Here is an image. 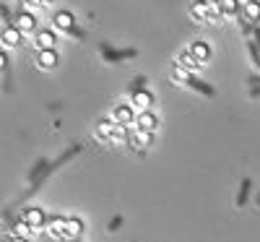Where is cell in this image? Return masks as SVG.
<instances>
[{"mask_svg": "<svg viewBox=\"0 0 260 242\" xmlns=\"http://www.w3.org/2000/svg\"><path fill=\"white\" fill-rule=\"evenodd\" d=\"M112 120H115V123H122V125L136 123V107H133V104H117V107L112 109Z\"/></svg>", "mask_w": 260, "mask_h": 242, "instance_id": "cell-8", "label": "cell"}, {"mask_svg": "<svg viewBox=\"0 0 260 242\" xmlns=\"http://www.w3.org/2000/svg\"><path fill=\"white\" fill-rule=\"evenodd\" d=\"M21 219L34 229V232H39L42 227L47 224V214H45V208H37V206H29V208H24L21 211Z\"/></svg>", "mask_w": 260, "mask_h": 242, "instance_id": "cell-2", "label": "cell"}, {"mask_svg": "<svg viewBox=\"0 0 260 242\" xmlns=\"http://www.w3.org/2000/svg\"><path fill=\"white\" fill-rule=\"evenodd\" d=\"M8 242H29V237H18V234H13Z\"/></svg>", "mask_w": 260, "mask_h": 242, "instance_id": "cell-29", "label": "cell"}, {"mask_svg": "<svg viewBox=\"0 0 260 242\" xmlns=\"http://www.w3.org/2000/svg\"><path fill=\"white\" fill-rule=\"evenodd\" d=\"M151 143H154V133H151V130H143V128H136V125H133V146L146 148V146H151Z\"/></svg>", "mask_w": 260, "mask_h": 242, "instance_id": "cell-18", "label": "cell"}, {"mask_svg": "<svg viewBox=\"0 0 260 242\" xmlns=\"http://www.w3.org/2000/svg\"><path fill=\"white\" fill-rule=\"evenodd\" d=\"M39 3H42V6H50V3H55V0H39Z\"/></svg>", "mask_w": 260, "mask_h": 242, "instance_id": "cell-31", "label": "cell"}, {"mask_svg": "<svg viewBox=\"0 0 260 242\" xmlns=\"http://www.w3.org/2000/svg\"><path fill=\"white\" fill-rule=\"evenodd\" d=\"M31 232H34V229H31V227L24 222V219H18V222L13 224V234H18V237H29Z\"/></svg>", "mask_w": 260, "mask_h": 242, "instance_id": "cell-24", "label": "cell"}, {"mask_svg": "<svg viewBox=\"0 0 260 242\" xmlns=\"http://www.w3.org/2000/svg\"><path fill=\"white\" fill-rule=\"evenodd\" d=\"M136 128H143V130H151V133H156V128H159V117L151 112V109H141V112L136 115Z\"/></svg>", "mask_w": 260, "mask_h": 242, "instance_id": "cell-6", "label": "cell"}, {"mask_svg": "<svg viewBox=\"0 0 260 242\" xmlns=\"http://www.w3.org/2000/svg\"><path fill=\"white\" fill-rule=\"evenodd\" d=\"M221 16H237L240 13V0H219Z\"/></svg>", "mask_w": 260, "mask_h": 242, "instance_id": "cell-21", "label": "cell"}, {"mask_svg": "<svg viewBox=\"0 0 260 242\" xmlns=\"http://www.w3.org/2000/svg\"><path fill=\"white\" fill-rule=\"evenodd\" d=\"M86 224H83V219L78 216H65V232H62V242H68V239H81Z\"/></svg>", "mask_w": 260, "mask_h": 242, "instance_id": "cell-3", "label": "cell"}, {"mask_svg": "<svg viewBox=\"0 0 260 242\" xmlns=\"http://www.w3.org/2000/svg\"><path fill=\"white\" fill-rule=\"evenodd\" d=\"M130 104H133L136 109H151V104H154V94H151L148 89H138L130 94Z\"/></svg>", "mask_w": 260, "mask_h": 242, "instance_id": "cell-12", "label": "cell"}, {"mask_svg": "<svg viewBox=\"0 0 260 242\" xmlns=\"http://www.w3.org/2000/svg\"><path fill=\"white\" fill-rule=\"evenodd\" d=\"M122 222H125V219H122V216L117 214V216H112V222L107 224V229H110V232H117V229L122 227Z\"/></svg>", "mask_w": 260, "mask_h": 242, "instance_id": "cell-26", "label": "cell"}, {"mask_svg": "<svg viewBox=\"0 0 260 242\" xmlns=\"http://www.w3.org/2000/svg\"><path fill=\"white\" fill-rule=\"evenodd\" d=\"M190 13H192L195 18H198V21H203V24H208V8H206L203 0H198V3H192Z\"/></svg>", "mask_w": 260, "mask_h": 242, "instance_id": "cell-23", "label": "cell"}, {"mask_svg": "<svg viewBox=\"0 0 260 242\" xmlns=\"http://www.w3.org/2000/svg\"><path fill=\"white\" fill-rule=\"evenodd\" d=\"M187 50H190V55H192L195 60L201 63V68L211 60V47H208V42H203V39H201V42H192V45H190Z\"/></svg>", "mask_w": 260, "mask_h": 242, "instance_id": "cell-11", "label": "cell"}, {"mask_svg": "<svg viewBox=\"0 0 260 242\" xmlns=\"http://www.w3.org/2000/svg\"><path fill=\"white\" fill-rule=\"evenodd\" d=\"M52 24H55V29H57V32L71 34V29H76V18H73V13H71V11H57V13L52 16Z\"/></svg>", "mask_w": 260, "mask_h": 242, "instance_id": "cell-7", "label": "cell"}, {"mask_svg": "<svg viewBox=\"0 0 260 242\" xmlns=\"http://www.w3.org/2000/svg\"><path fill=\"white\" fill-rule=\"evenodd\" d=\"M130 141H133V133H130V125L115 123V133H112L110 143H115V146H127Z\"/></svg>", "mask_w": 260, "mask_h": 242, "instance_id": "cell-13", "label": "cell"}, {"mask_svg": "<svg viewBox=\"0 0 260 242\" xmlns=\"http://www.w3.org/2000/svg\"><path fill=\"white\" fill-rule=\"evenodd\" d=\"M250 193H252V180L250 177H245L242 183H240V190H237V208H245L247 206V201H250Z\"/></svg>", "mask_w": 260, "mask_h": 242, "instance_id": "cell-17", "label": "cell"}, {"mask_svg": "<svg viewBox=\"0 0 260 242\" xmlns=\"http://www.w3.org/2000/svg\"><path fill=\"white\" fill-rule=\"evenodd\" d=\"M99 52H102L104 63H122V60H130V57H136V55H138L133 47H127V50H115V47L107 45V42H102Z\"/></svg>", "mask_w": 260, "mask_h": 242, "instance_id": "cell-1", "label": "cell"}, {"mask_svg": "<svg viewBox=\"0 0 260 242\" xmlns=\"http://www.w3.org/2000/svg\"><path fill=\"white\" fill-rule=\"evenodd\" d=\"M242 16L250 21V24H257V21H260V0H245Z\"/></svg>", "mask_w": 260, "mask_h": 242, "instance_id": "cell-19", "label": "cell"}, {"mask_svg": "<svg viewBox=\"0 0 260 242\" xmlns=\"http://www.w3.org/2000/svg\"><path fill=\"white\" fill-rule=\"evenodd\" d=\"M94 133H96L99 141H110L112 133H115V120H112V117H102V120L94 125Z\"/></svg>", "mask_w": 260, "mask_h": 242, "instance_id": "cell-14", "label": "cell"}, {"mask_svg": "<svg viewBox=\"0 0 260 242\" xmlns=\"http://www.w3.org/2000/svg\"><path fill=\"white\" fill-rule=\"evenodd\" d=\"M34 42H37L39 50H55L57 34H55L52 29H37V32H34Z\"/></svg>", "mask_w": 260, "mask_h": 242, "instance_id": "cell-5", "label": "cell"}, {"mask_svg": "<svg viewBox=\"0 0 260 242\" xmlns=\"http://www.w3.org/2000/svg\"><path fill=\"white\" fill-rule=\"evenodd\" d=\"M6 68H8V55L6 50H0V73H6Z\"/></svg>", "mask_w": 260, "mask_h": 242, "instance_id": "cell-28", "label": "cell"}, {"mask_svg": "<svg viewBox=\"0 0 260 242\" xmlns=\"http://www.w3.org/2000/svg\"><path fill=\"white\" fill-rule=\"evenodd\" d=\"M185 86H190V89H195L198 94H203V97H208V99H213V97H216V89H213V86H208L206 81H201L195 73H190V78H187V83H185Z\"/></svg>", "mask_w": 260, "mask_h": 242, "instance_id": "cell-15", "label": "cell"}, {"mask_svg": "<svg viewBox=\"0 0 260 242\" xmlns=\"http://www.w3.org/2000/svg\"><path fill=\"white\" fill-rule=\"evenodd\" d=\"M68 242H81V239H68Z\"/></svg>", "mask_w": 260, "mask_h": 242, "instance_id": "cell-32", "label": "cell"}, {"mask_svg": "<svg viewBox=\"0 0 260 242\" xmlns=\"http://www.w3.org/2000/svg\"><path fill=\"white\" fill-rule=\"evenodd\" d=\"M47 234L55 237V239H62V232H65V216H47Z\"/></svg>", "mask_w": 260, "mask_h": 242, "instance_id": "cell-16", "label": "cell"}, {"mask_svg": "<svg viewBox=\"0 0 260 242\" xmlns=\"http://www.w3.org/2000/svg\"><path fill=\"white\" fill-rule=\"evenodd\" d=\"M57 63H60V55L55 50H39L37 55V65L42 71H55L57 68Z\"/></svg>", "mask_w": 260, "mask_h": 242, "instance_id": "cell-10", "label": "cell"}, {"mask_svg": "<svg viewBox=\"0 0 260 242\" xmlns=\"http://www.w3.org/2000/svg\"><path fill=\"white\" fill-rule=\"evenodd\" d=\"M177 65H180V68H185L187 73H195V71L201 68V63H198V60H195V57L190 55V50H182V52H180V57H177Z\"/></svg>", "mask_w": 260, "mask_h": 242, "instance_id": "cell-20", "label": "cell"}, {"mask_svg": "<svg viewBox=\"0 0 260 242\" xmlns=\"http://www.w3.org/2000/svg\"><path fill=\"white\" fill-rule=\"evenodd\" d=\"M143 83H146V76H136V78H133V86H130V94L138 92V89H143Z\"/></svg>", "mask_w": 260, "mask_h": 242, "instance_id": "cell-27", "label": "cell"}, {"mask_svg": "<svg viewBox=\"0 0 260 242\" xmlns=\"http://www.w3.org/2000/svg\"><path fill=\"white\" fill-rule=\"evenodd\" d=\"M206 8H208V24H213V21L221 18V6H219V0H206Z\"/></svg>", "mask_w": 260, "mask_h": 242, "instance_id": "cell-22", "label": "cell"}, {"mask_svg": "<svg viewBox=\"0 0 260 242\" xmlns=\"http://www.w3.org/2000/svg\"><path fill=\"white\" fill-rule=\"evenodd\" d=\"M250 97H260V86H255V89L250 92Z\"/></svg>", "mask_w": 260, "mask_h": 242, "instance_id": "cell-30", "label": "cell"}, {"mask_svg": "<svg viewBox=\"0 0 260 242\" xmlns=\"http://www.w3.org/2000/svg\"><path fill=\"white\" fill-rule=\"evenodd\" d=\"M13 26L21 32V34H34L37 32V16L31 11H21L16 18H13Z\"/></svg>", "mask_w": 260, "mask_h": 242, "instance_id": "cell-4", "label": "cell"}, {"mask_svg": "<svg viewBox=\"0 0 260 242\" xmlns=\"http://www.w3.org/2000/svg\"><path fill=\"white\" fill-rule=\"evenodd\" d=\"M21 39H24V34H21L13 24H8V26L3 29V34H0V42H3V47H6V50L18 47V45H21Z\"/></svg>", "mask_w": 260, "mask_h": 242, "instance_id": "cell-9", "label": "cell"}, {"mask_svg": "<svg viewBox=\"0 0 260 242\" xmlns=\"http://www.w3.org/2000/svg\"><path fill=\"white\" fill-rule=\"evenodd\" d=\"M187 78H190V73L185 71V68H180V65H175V68H172V81H177V83H187Z\"/></svg>", "mask_w": 260, "mask_h": 242, "instance_id": "cell-25", "label": "cell"}]
</instances>
